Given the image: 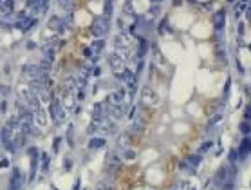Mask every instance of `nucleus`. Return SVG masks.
Segmentation results:
<instances>
[{
    "instance_id": "f257e3e1",
    "label": "nucleus",
    "mask_w": 251,
    "mask_h": 190,
    "mask_svg": "<svg viewBox=\"0 0 251 190\" xmlns=\"http://www.w3.org/2000/svg\"><path fill=\"white\" fill-rule=\"evenodd\" d=\"M51 116L56 123H63L65 118H67V112H65V107L62 105L60 100H53L51 101Z\"/></svg>"
},
{
    "instance_id": "f03ea898",
    "label": "nucleus",
    "mask_w": 251,
    "mask_h": 190,
    "mask_svg": "<svg viewBox=\"0 0 251 190\" xmlns=\"http://www.w3.org/2000/svg\"><path fill=\"white\" fill-rule=\"evenodd\" d=\"M109 27H110L109 20L101 16V18H96V20L92 22V27H90V31H92V35H94V36L101 38V36H105V35L109 33Z\"/></svg>"
},
{
    "instance_id": "7ed1b4c3",
    "label": "nucleus",
    "mask_w": 251,
    "mask_h": 190,
    "mask_svg": "<svg viewBox=\"0 0 251 190\" xmlns=\"http://www.w3.org/2000/svg\"><path fill=\"white\" fill-rule=\"evenodd\" d=\"M116 132V123L112 122L110 118H103L101 122H98V134L99 136H107Z\"/></svg>"
},
{
    "instance_id": "20e7f679",
    "label": "nucleus",
    "mask_w": 251,
    "mask_h": 190,
    "mask_svg": "<svg viewBox=\"0 0 251 190\" xmlns=\"http://www.w3.org/2000/svg\"><path fill=\"white\" fill-rule=\"evenodd\" d=\"M109 62H110V69L114 71L116 76H119V74L125 71V60H121L116 53H112V56L109 58Z\"/></svg>"
},
{
    "instance_id": "39448f33",
    "label": "nucleus",
    "mask_w": 251,
    "mask_h": 190,
    "mask_svg": "<svg viewBox=\"0 0 251 190\" xmlns=\"http://www.w3.org/2000/svg\"><path fill=\"white\" fill-rule=\"evenodd\" d=\"M22 72H24V76H26V78H29V81H31V80H38V78L45 76V72H42L38 65H26V67L22 69Z\"/></svg>"
},
{
    "instance_id": "423d86ee",
    "label": "nucleus",
    "mask_w": 251,
    "mask_h": 190,
    "mask_svg": "<svg viewBox=\"0 0 251 190\" xmlns=\"http://www.w3.org/2000/svg\"><path fill=\"white\" fill-rule=\"evenodd\" d=\"M33 118H34V123H36L38 127H45V125H47V114H45V110L42 109V105L33 110Z\"/></svg>"
},
{
    "instance_id": "0eeeda50",
    "label": "nucleus",
    "mask_w": 251,
    "mask_h": 190,
    "mask_svg": "<svg viewBox=\"0 0 251 190\" xmlns=\"http://www.w3.org/2000/svg\"><path fill=\"white\" fill-rule=\"evenodd\" d=\"M118 78H119L121 81H125V83H128L132 89L136 87V76H134V72H132V71H128V69H125V71H123V72H121Z\"/></svg>"
},
{
    "instance_id": "6e6552de",
    "label": "nucleus",
    "mask_w": 251,
    "mask_h": 190,
    "mask_svg": "<svg viewBox=\"0 0 251 190\" xmlns=\"http://www.w3.org/2000/svg\"><path fill=\"white\" fill-rule=\"evenodd\" d=\"M20 187H22V176H20V170H18V168H13V179H11L9 190H20Z\"/></svg>"
},
{
    "instance_id": "1a4fd4ad",
    "label": "nucleus",
    "mask_w": 251,
    "mask_h": 190,
    "mask_svg": "<svg viewBox=\"0 0 251 190\" xmlns=\"http://www.w3.org/2000/svg\"><path fill=\"white\" fill-rule=\"evenodd\" d=\"M49 27H51V29H54L56 33H62V31L65 29L63 20H62L60 16H51V18H49Z\"/></svg>"
},
{
    "instance_id": "9d476101",
    "label": "nucleus",
    "mask_w": 251,
    "mask_h": 190,
    "mask_svg": "<svg viewBox=\"0 0 251 190\" xmlns=\"http://www.w3.org/2000/svg\"><path fill=\"white\" fill-rule=\"evenodd\" d=\"M0 139H2L4 145H9L11 139H13V129H9V127L6 125V127L2 129V132H0Z\"/></svg>"
},
{
    "instance_id": "9b49d317",
    "label": "nucleus",
    "mask_w": 251,
    "mask_h": 190,
    "mask_svg": "<svg viewBox=\"0 0 251 190\" xmlns=\"http://www.w3.org/2000/svg\"><path fill=\"white\" fill-rule=\"evenodd\" d=\"M105 105L103 103H98L96 107H94V110H92V122H101L103 118H105Z\"/></svg>"
},
{
    "instance_id": "f8f14e48",
    "label": "nucleus",
    "mask_w": 251,
    "mask_h": 190,
    "mask_svg": "<svg viewBox=\"0 0 251 190\" xmlns=\"http://www.w3.org/2000/svg\"><path fill=\"white\" fill-rule=\"evenodd\" d=\"M224 20H226V13L224 11H217V13L213 14V26H215V29H222Z\"/></svg>"
},
{
    "instance_id": "ddd939ff",
    "label": "nucleus",
    "mask_w": 251,
    "mask_h": 190,
    "mask_svg": "<svg viewBox=\"0 0 251 190\" xmlns=\"http://www.w3.org/2000/svg\"><path fill=\"white\" fill-rule=\"evenodd\" d=\"M249 152H251V139L246 138V139H242V145H240V149H238V154H240V158H244V156H248Z\"/></svg>"
},
{
    "instance_id": "4468645a",
    "label": "nucleus",
    "mask_w": 251,
    "mask_h": 190,
    "mask_svg": "<svg viewBox=\"0 0 251 190\" xmlns=\"http://www.w3.org/2000/svg\"><path fill=\"white\" fill-rule=\"evenodd\" d=\"M109 112H110V116H114L116 120H119V118L125 116V107H123V105H112Z\"/></svg>"
},
{
    "instance_id": "2eb2a0df",
    "label": "nucleus",
    "mask_w": 251,
    "mask_h": 190,
    "mask_svg": "<svg viewBox=\"0 0 251 190\" xmlns=\"http://www.w3.org/2000/svg\"><path fill=\"white\" fill-rule=\"evenodd\" d=\"M89 147H90V149H101V147H105V138H103V136H94V138L89 141Z\"/></svg>"
},
{
    "instance_id": "dca6fc26",
    "label": "nucleus",
    "mask_w": 251,
    "mask_h": 190,
    "mask_svg": "<svg viewBox=\"0 0 251 190\" xmlns=\"http://www.w3.org/2000/svg\"><path fill=\"white\" fill-rule=\"evenodd\" d=\"M123 100H125L123 91H116V93H112V94H110L112 105H123Z\"/></svg>"
},
{
    "instance_id": "f3484780",
    "label": "nucleus",
    "mask_w": 251,
    "mask_h": 190,
    "mask_svg": "<svg viewBox=\"0 0 251 190\" xmlns=\"http://www.w3.org/2000/svg\"><path fill=\"white\" fill-rule=\"evenodd\" d=\"M186 161H188V165H190L192 168H197V167L201 165V161H202V156H201V154H192V156L186 158Z\"/></svg>"
},
{
    "instance_id": "a211bd4d",
    "label": "nucleus",
    "mask_w": 251,
    "mask_h": 190,
    "mask_svg": "<svg viewBox=\"0 0 251 190\" xmlns=\"http://www.w3.org/2000/svg\"><path fill=\"white\" fill-rule=\"evenodd\" d=\"M116 47H126V43H128V36H126L125 33H121V35H118L116 36Z\"/></svg>"
},
{
    "instance_id": "6ab92c4d",
    "label": "nucleus",
    "mask_w": 251,
    "mask_h": 190,
    "mask_svg": "<svg viewBox=\"0 0 251 190\" xmlns=\"http://www.w3.org/2000/svg\"><path fill=\"white\" fill-rule=\"evenodd\" d=\"M43 60H49V62L54 60V47L53 45H49V47L43 49Z\"/></svg>"
},
{
    "instance_id": "aec40b11",
    "label": "nucleus",
    "mask_w": 251,
    "mask_h": 190,
    "mask_svg": "<svg viewBox=\"0 0 251 190\" xmlns=\"http://www.w3.org/2000/svg\"><path fill=\"white\" fill-rule=\"evenodd\" d=\"M63 87H65L67 91H74V89L78 87V80H74V78H65V81H63Z\"/></svg>"
},
{
    "instance_id": "412c9836",
    "label": "nucleus",
    "mask_w": 251,
    "mask_h": 190,
    "mask_svg": "<svg viewBox=\"0 0 251 190\" xmlns=\"http://www.w3.org/2000/svg\"><path fill=\"white\" fill-rule=\"evenodd\" d=\"M116 54L121 60H128V47H116Z\"/></svg>"
},
{
    "instance_id": "4be33fe9",
    "label": "nucleus",
    "mask_w": 251,
    "mask_h": 190,
    "mask_svg": "<svg viewBox=\"0 0 251 190\" xmlns=\"http://www.w3.org/2000/svg\"><path fill=\"white\" fill-rule=\"evenodd\" d=\"M96 190H116V187L112 183H109V181H101V183H98Z\"/></svg>"
},
{
    "instance_id": "5701e85b",
    "label": "nucleus",
    "mask_w": 251,
    "mask_h": 190,
    "mask_svg": "<svg viewBox=\"0 0 251 190\" xmlns=\"http://www.w3.org/2000/svg\"><path fill=\"white\" fill-rule=\"evenodd\" d=\"M146 51H148V42L141 40V43H139V58H143V56L146 54Z\"/></svg>"
},
{
    "instance_id": "b1692460",
    "label": "nucleus",
    "mask_w": 251,
    "mask_h": 190,
    "mask_svg": "<svg viewBox=\"0 0 251 190\" xmlns=\"http://www.w3.org/2000/svg\"><path fill=\"white\" fill-rule=\"evenodd\" d=\"M221 120H222V114H217L215 118H211V120H209V123H208V132H211V129L215 127V123H219Z\"/></svg>"
},
{
    "instance_id": "393cba45",
    "label": "nucleus",
    "mask_w": 251,
    "mask_h": 190,
    "mask_svg": "<svg viewBox=\"0 0 251 190\" xmlns=\"http://www.w3.org/2000/svg\"><path fill=\"white\" fill-rule=\"evenodd\" d=\"M143 100H145L146 103H152V101H153L152 91H150V89H143Z\"/></svg>"
},
{
    "instance_id": "a878e982",
    "label": "nucleus",
    "mask_w": 251,
    "mask_h": 190,
    "mask_svg": "<svg viewBox=\"0 0 251 190\" xmlns=\"http://www.w3.org/2000/svg\"><path fill=\"white\" fill-rule=\"evenodd\" d=\"M118 145H119L121 149H125L126 145H128V136H126V134H121V136H119V139H118Z\"/></svg>"
},
{
    "instance_id": "bb28decb",
    "label": "nucleus",
    "mask_w": 251,
    "mask_h": 190,
    "mask_svg": "<svg viewBox=\"0 0 251 190\" xmlns=\"http://www.w3.org/2000/svg\"><path fill=\"white\" fill-rule=\"evenodd\" d=\"M170 190H190V188H188V183H182L181 181V183H175Z\"/></svg>"
},
{
    "instance_id": "cd10ccee",
    "label": "nucleus",
    "mask_w": 251,
    "mask_h": 190,
    "mask_svg": "<svg viewBox=\"0 0 251 190\" xmlns=\"http://www.w3.org/2000/svg\"><path fill=\"white\" fill-rule=\"evenodd\" d=\"M42 170H43V172H47V170H49V158H47L45 154L42 156Z\"/></svg>"
},
{
    "instance_id": "c85d7f7f",
    "label": "nucleus",
    "mask_w": 251,
    "mask_h": 190,
    "mask_svg": "<svg viewBox=\"0 0 251 190\" xmlns=\"http://www.w3.org/2000/svg\"><path fill=\"white\" fill-rule=\"evenodd\" d=\"M123 156H125V159H134V158H136V152H134V150H126L125 149V154H123Z\"/></svg>"
},
{
    "instance_id": "c756f323",
    "label": "nucleus",
    "mask_w": 251,
    "mask_h": 190,
    "mask_svg": "<svg viewBox=\"0 0 251 190\" xmlns=\"http://www.w3.org/2000/svg\"><path fill=\"white\" fill-rule=\"evenodd\" d=\"M58 4H60L63 9H67V11L70 9V0H58Z\"/></svg>"
},
{
    "instance_id": "7c9ffc66",
    "label": "nucleus",
    "mask_w": 251,
    "mask_h": 190,
    "mask_svg": "<svg viewBox=\"0 0 251 190\" xmlns=\"http://www.w3.org/2000/svg\"><path fill=\"white\" fill-rule=\"evenodd\" d=\"M240 130H242L244 134H249V132H251V127H249V123H242V125H240Z\"/></svg>"
},
{
    "instance_id": "2f4dec72",
    "label": "nucleus",
    "mask_w": 251,
    "mask_h": 190,
    "mask_svg": "<svg viewBox=\"0 0 251 190\" xmlns=\"http://www.w3.org/2000/svg\"><path fill=\"white\" fill-rule=\"evenodd\" d=\"M63 107H65V109H72V107H74V100L67 96V98H65V105H63Z\"/></svg>"
},
{
    "instance_id": "473e14b6",
    "label": "nucleus",
    "mask_w": 251,
    "mask_h": 190,
    "mask_svg": "<svg viewBox=\"0 0 251 190\" xmlns=\"http://www.w3.org/2000/svg\"><path fill=\"white\" fill-rule=\"evenodd\" d=\"M92 47H94V49H98V51H101V49H103V40H101V38L96 40L94 43H92Z\"/></svg>"
},
{
    "instance_id": "72a5a7b5",
    "label": "nucleus",
    "mask_w": 251,
    "mask_h": 190,
    "mask_svg": "<svg viewBox=\"0 0 251 190\" xmlns=\"http://www.w3.org/2000/svg\"><path fill=\"white\" fill-rule=\"evenodd\" d=\"M222 190H235L233 187V181H228V183H224V188Z\"/></svg>"
},
{
    "instance_id": "f704fd0d",
    "label": "nucleus",
    "mask_w": 251,
    "mask_h": 190,
    "mask_svg": "<svg viewBox=\"0 0 251 190\" xmlns=\"http://www.w3.org/2000/svg\"><path fill=\"white\" fill-rule=\"evenodd\" d=\"M237 158H238V152L237 150H231V152H229V159H231V161H237Z\"/></svg>"
},
{
    "instance_id": "c9c22d12",
    "label": "nucleus",
    "mask_w": 251,
    "mask_h": 190,
    "mask_svg": "<svg viewBox=\"0 0 251 190\" xmlns=\"http://www.w3.org/2000/svg\"><path fill=\"white\" fill-rule=\"evenodd\" d=\"M211 145H213V143H211V141H208V143H204V145H202V147H201V150H199V154H201V152H204V150H208L209 147H211Z\"/></svg>"
},
{
    "instance_id": "e433bc0d",
    "label": "nucleus",
    "mask_w": 251,
    "mask_h": 190,
    "mask_svg": "<svg viewBox=\"0 0 251 190\" xmlns=\"http://www.w3.org/2000/svg\"><path fill=\"white\" fill-rule=\"evenodd\" d=\"M7 165H9L7 159H2V161H0V167H2V168H4V167H7Z\"/></svg>"
},
{
    "instance_id": "4c0bfd02",
    "label": "nucleus",
    "mask_w": 251,
    "mask_h": 190,
    "mask_svg": "<svg viewBox=\"0 0 251 190\" xmlns=\"http://www.w3.org/2000/svg\"><path fill=\"white\" fill-rule=\"evenodd\" d=\"M85 98V93L83 91H80V93H78V100H80V101H82V100H83Z\"/></svg>"
},
{
    "instance_id": "58836bf2",
    "label": "nucleus",
    "mask_w": 251,
    "mask_h": 190,
    "mask_svg": "<svg viewBox=\"0 0 251 190\" xmlns=\"http://www.w3.org/2000/svg\"><path fill=\"white\" fill-rule=\"evenodd\" d=\"M83 54H85V56H87V58H89V56L92 54V51H90V49H85V51H83Z\"/></svg>"
},
{
    "instance_id": "ea45409f",
    "label": "nucleus",
    "mask_w": 251,
    "mask_h": 190,
    "mask_svg": "<svg viewBox=\"0 0 251 190\" xmlns=\"http://www.w3.org/2000/svg\"><path fill=\"white\" fill-rule=\"evenodd\" d=\"M248 18L251 20V7H249V11H248Z\"/></svg>"
},
{
    "instance_id": "a19ab883",
    "label": "nucleus",
    "mask_w": 251,
    "mask_h": 190,
    "mask_svg": "<svg viewBox=\"0 0 251 190\" xmlns=\"http://www.w3.org/2000/svg\"><path fill=\"white\" fill-rule=\"evenodd\" d=\"M228 2H233V0H228Z\"/></svg>"
},
{
    "instance_id": "79ce46f5",
    "label": "nucleus",
    "mask_w": 251,
    "mask_h": 190,
    "mask_svg": "<svg viewBox=\"0 0 251 190\" xmlns=\"http://www.w3.org/2000/svg\"><path fill=\"white\" fill-rule=\"evenodd\" d=\"M249 110H251V105H249Z\"/></svg>"
},
{
    "instance_id": "37998d69",
    "label": "nucleus",
    "mask_w": 251,
    "mask_h": 190,
    "mask_svg": "<svg viewBox=\"0 0 251 190\" xmlns=\"http://www.w3.org/2000/svg\"><path fill=\"white\" fill-rule=\"evenodd\" d=\"M0 2H2V0H0Z\"/></svg>"
}]
</instances>
